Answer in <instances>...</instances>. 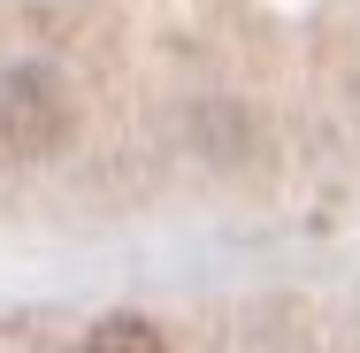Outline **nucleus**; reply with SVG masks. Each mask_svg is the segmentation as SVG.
<instances>
[{"label": "nucleus", "mask_w": 360, "mask_h": 353, "mask_svg": "<svg viewBox=\"0 0 360 353\" xmlns=\"http://www.w3.org/2000/svg\"><path fill=\"white\" fill-rule=\"evenodd\" d=\"M77 353H169V346H161V330L139 323V315H108V323H92V330L77 338Z\"/></svg>", "instance_id": "1"}]
</instances>
